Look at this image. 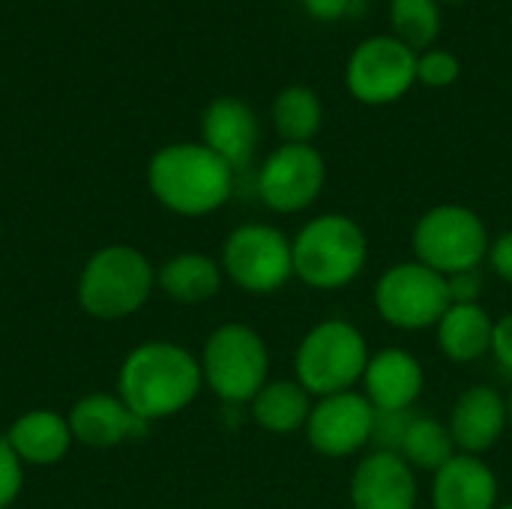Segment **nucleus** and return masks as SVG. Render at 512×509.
I'll use <instances>...</instances> for the list:
<instances>
[{"label":"nucleus","mask_w":512,"mask_h":509,"mask_svg":"<svg viewBox=\"0 0 512 509\" xmlns=\"http://www.w3.org/2000/svg\"><path fill=\"white\" fill-rule=\"evenodd\" d=\"M201 363L171 342H150L129 354L120 372V399L144 423L183 411L201 390Z\"/></svg>","instance_id":"obj_1"},{"label":"nucleus","mask_w":512,"mask_h":509,"mask_svg":"<svg viewBox=\"0 0 512 509\" xmlns=\"http://www.w3.org/2000/svg\"><path fill=\"white\" fill-rule=\"evenodd\" d=\"M234 174L207 144H171L150 162V189L168 210L204 216L231 198Z\"/></svg>","instance_id":"obj_2"},{"label":"nucleus","mask_w":512,"mask_h":509,"mask_svg":"<svg viewBox=\"0 0 512 509\" xmlns=\"http://www.w3.org/2000/svg\"><path fill=\"white\" fill-rule=\"evenodd\" d=\"M294 276L315 291L348 288L369 264V237L363 225L345 213H321L309 219L291 240Z\"/></svg>","instance_id":"obj_3"},{"label":"nucleus","mask_w":512,"mask_h":509,"mask_svg":"<svg viewBox=\"0 0 512 509\" xmlns=\"http://www.w3.org/2000/svg\"><path fill=\"white\" fill-rule=\"evenodd\" d=\"M369 357V342L357 324L327 318L300 339L294 351V381L312 399L345 393L363 381Z\"/></svg>","instance_id":"obj_4"},{"label":"nucleus","mask_w":512,"mask_h":509,"mask_svg":"<svg viewBox=\"0 0 512 509\" xmlns=\"http://www.w3.org/2000/svg\"><path fill=\"white\" fill-rule=\"evenodd\" d=\"M414 258L441 276L480 270L489 261L492 237L480 213L465 204H438L426 210L411 231Z\"/></svg>","instance_id":"obj_5"},{"label":"nucleus","mask_w":512,"mask_h":509,"mask_svg":"<svg viewBox=\"0 0 512 509\" xmlns=\"http://www.w3.org/2000/svg\"><path fill=\"white\" fill-rule=\"evenodd\" d=\"M201 375L222 402L246 405L270 381V351L249 324H225L204 345Z\"/></svg>","instance_id":"obj_6"},{"label":"nucleus","mask_w":512,"mask_h":509,"mask_svg":"<svg viewBox=\"0 0 512 509\" xmlns=\"http://www.w3.org/2000/svg\"><path fill=\"white\" fill-rule=\"evenodd\" d=\"M453 306L447 276L414 261L387 267L375 282V309L384 324L396 330H429L438 327L444 312Z\"/></svg>","instance_id":"obj_7"},{"label":"nucleus","mask_w":512,"mask_h":509,"mask_svg":"<svg viewBox=\"0 0 512 509\" xmlns=\"http://www.w3.org/2000/svg\"><path fill=\"white\" fill-rule=\"evenodd\" d=\"M153 288L147 258L129 246H111L90 258L81 276V303L96 318H123L135 312Z\"/></svg>","instance_id":"obj_8"},{"label":"nucleus","mask_w":512,"mask_h":509,"mask_svg":"<svg viewBox=\"0 0 512 509\" xmlns=\"http://www.w3.org/2000/svg\"><path fill=\"white\" fill-rule=\"evenodd\" d=\"M222 270L249 294H276L294 276L291 240L264 222L240 225L222 246Z\"/></svg>","instance_id":"obj_9"},{"label":"nucleus","mask_w":512,"mask_h":509,"mask_svg":"<svg viewBox=\"0 0 512 509\" xmlns=\"http://www.w3.org/2000/svg\"><path fill=\"white\" fill-rule=\"evenodd\" d=\"M345 84L363 105L399 102L417 84V51L396 36L363 39L348 57Z\"/></svg>","instance_id":"obj_10"},{"label":"nucleus","mask_w":512,"mask_h":509,"mask_svg":"<svg viewBox=\"0 0 512 509\" xmlns=\"http://www.w3.org/2000/svg\"><path fill=\"white\" fill-rule=\"evenodd\" d=\"M327 183V162L312 144L276 147L258 171V195L273 213L309 210Z\"/></svg>","instance_id":"obj_11"},{"label":"nucleus","mask_w":512,"mask_h":509,"mask_svg":"<svg viewBox=\"0 0 512 509\" xmlns=\"http://www.w3.org/2000/svg\"><path fill=\"white\" fill-rule=\"evenodd\" d=\"M375 408L363 390L321 396L306 420V441L324 459H348L372 444Z\"/></svg>","instance_id":"obj_12"},{"label":"nucleus","mask_w":512,"mask_h":509,"mask_svg":"<svg viewBox=\"0 0 512 509\" xmlns=\"http://www.w3.org/2000/svg\"><path fill=\"white\" fill-rule=\"evenodd\" d=\"M417 471L393 450L366 453L351 474L354 509H417Z\"/></svg>","instance_id":"obj_13"},{"label":"nucleus","mask_w":512,"mask_h":509,"mask_svg":"<svg viewBox=\"0 0 512 509\" xmlns=\"http://www.w3.org/2000/svg\"><path fill=\"white\" fill-rule=\"evenodd\" d=\"M453 444L459 453L468 456H483L492 447H498V441L507 435L510 429V408H507V396L498 393L489 384H474L468 387L453 411H450V423H447Z\"/></svg>","instance_id":"obj_14"},{"label":"nucleus","mask_w":512,"mask_h":509,"mask_svg":"<svg viewBox=\"0 0 512 509\" xmlns=\"http://www.w3.org/2000/svg\"><path fill=\"white\" fill-rule=\"evenodd\" d=\"M360 384L375 411H414L426 387V372L411 351L384 348L369 357Z\"/></svg>","instance_id":"obj_15"},{"label":"nucleus","mask_w":512,"mask_h":509,"mask_svg":"<svg viewBox=\"0 0 512 509\" xmlns=\"http://www.w3.org/2000/svg\"><path fill=\"white\" fill-rule=\"evenodd\" d=\"M432 509H498V474L483 456L456 453L432 474Z\"/></svg>","instance_id":"obj_16"},{"label":"nucleus","mask_w":512,"mask_h":509,"mask_svg":"<svg viewBox=\"0 0 512 509\" xmlns=\"http://www.w3.org/2000/svg\"><path fill=\"white\" fill-rule=\"evenodd\" d=\"M201 132H204V144L216 156H222L234 171L252 162L258 150V138H261L255 111L243 99H234V96H222L207 105Z\"/></svg>","instance_id":"obj_17"},{"label":"nucleus","mask_w":512,"mask_h":509,"mask_svg":"<svg viewBox=\"0 0 512 509\" xmlns=\"http://www.w3.org/2000/svg\"><path fill=\"white\" fill-rule=\"evenodd\" d=\"M495 318L483 303H453L435 327L438 351L450 363H477L492 354Z\"/></svg>","instance_id":"obj_18"},{"label":"nucleus","mask_w":512,"mask_h":509,"mask_svg":"<svg viewBox=\"0 0 512 509\" xmlns=\"http://www.w3.org/2000/svg\"><path fill=\"white\" fill-rule=\"evenodd\" d=\"M150 423L138 420L123 399L117 402L114 396H87L84 402L75 405L69 417V429L78 441L87 447H114L126 438L144 435Z\"/></svg>","instance_id":"obj_19"},{"label":"nucleus","mask_w":512,"mask_h":509,"mask_svg":"<svg viewBox=\"0 0 512 509\" xmlns=\"http://www.w3.org/2000/svg\"><path fill=\"white\" fill-rule=\"evenodd\" d=\"M69 438H72V429L60 414L30 411L9 429L6 444L12 447L18 459L30 465H54L69 450Z\"/></svg>","instance_id":"obj_20"},{"label":"nucleus","mask_w":512,"mask_h":509,"mask_svg":"<svg viewBox=\"0 0 512 509\" xmlns=\"http://www.w3.org/2000/svg\"><path fill=\"white\" fill-rule=\"evenodd\" d=\"M312 396L288 378L267 381L261 393L252 399V417L261 429L273 435H294L306 429V420L312 414Z\"/></svg>","instance_id":"obj_21"},{"label":"nucleus","mask_w":512,"mask_h":509,"mask_svg":"<svg viewBox=\"0 0 512 509\" xmlns=\"http://www.w3.org/2000/svg\"><path fill=\"white\" fill-rule=\"evenodd\" d=\"M273 126L285 144H312L324 126V102L306 84H291L273 99Z\"/></svg>","instance_id":"obj_22"},{"label":"nucleus","mask_w":512,"mask_h":509,"mask_svg":"<svg viewBox=\"0 0 512 509\" xmlns=\"http://www.w3.org/2000/svg\"><path fill=\"white\" fill-rule=\"evenodd\" d=\"M456 444H453V435L450 429L435 420V417H426V414H414L408 429H405V438L399 444V456L414 468V471H441L453 456H456Z\"/></svg>","instance_id":"obj_23"},{"label":"nucleus","mask_w":512,"mask_h":509,"mask_svg":"<svg viewBox=\"0 0 512 509\" xmlns=\"http://www.w3.org/2000/svg\"><path fill=\"white\" fill-rule=\"evenodd\" d=\"M159 282H162V288L174 300H180V303H201V300H210L219 291L222 267L213 258H207V255L186 252V255L171 258L162 267Z\"/></svg>","instance_id":"obj_24"},{"label":"nucleus","mask_w":512,"mask_h":509,"mask_svg":"<svg viewBox=\"0 0 512 509\" xmlns=\"http://www.w3.org/2000/svg\"><path fill=\"white\" fill-rule=\"evenodd\" d=\"M393 36L414 51L432 48L441 33V3L438 0H390Z\"/></svg>","instance_id":"obj_25"},{"label":"nucleus","mask_w":512,"mask_h":509,"mask_svg":"<svg viewBox=\"0 0 512 509\" xmlns=\"http://www.w3.org/2000/svg\"><path fill=\"white\" fill-rule=\"evenodd\" d=\"M462 75V63L447 48H426L417 54V81L426 87H450Z\"/></svg>","instance_id":"obj_26"},{"label":"nucleus","mask_w":512,"mask_h":509,"mask_svg":"<svg viewBox=\"0 0 512 509\" xmlns=\"http://www.w3.org/2000/svg\"><path fill=\"white\" fill-rule=\"evenodd\" d=\"M417 411H375V429H372V444L378 450H393L399 453V444L405 438V429Z\"/></svg>","instance_id":"obj_27"},{"label":"nucleus","mask_w":512,"mask_h":509,"mask_svg":"<svg viewBox=\"0 0 512 509\" xmlns=\"http://www.w3.org/2000/svg\"><path fill=\"white\" fill-rule=\"evenodd\" d=\"M21 489V459L6 441H0V509L9 507Z\"/></svg>","instance_id":"obj_28"},{"label":"nucleus","mask_w":512,"mask_h":509,"mask_svg":"<svg viewBox=\"0 0 512 509\" xmlns=\"http://www.w3.org/2000/svg\"><path fill=\"white\" fill-rule=\"evenodd\" d=\"M447 285H450V300L453 303H480V294H483V276H480V270H468V273L447 276Z\"/></svg>","instance_id":"obj_29"},{"label":"nucleus","mask_w":512,"mask_h":509,"mask_svg":"<svg viewBox=\"0 0 512 509\" xmlns=\"http://www.w3.org/2000/svg\"><path fill=\"white\" fill-rule=\"evenodd\" d=\"M492 357L498 360V366L512 375V312L501 315L495 321V339H492Z\"/></svg>","instance_id":"obj_30"},{"label":"nucleus","mask_w":512,"mask_h":509,"mask_svg":"<svg viewBox=\"0 0 512 509\" xmlns=\"http://www.w3.org/2000/svg\"><path fill=\"white\" fill-rule=\"evenodd\" d=\"M489 267L498 279H504L507 285H512V228L504 231L501 237L492 240L489 249Z\"/></svg>","instance_id":"obj_31"},{"label":"nucleus","mask_w":512,"mask_h":509,"mask_svg":"<svg viewBox=\"0 0 512 509\" xmlns=\"http://www.w3.org/2000/svg\"><path fill=\"white\" fill-rule=\"evenodd\" d=\"M303 6L318 21H339L351 9V0H303Z\"/></svg>","instance_id":"obj_32"},{"label":"nucleus","mask_w":512,"mask_h":509,"mask_svg":"<svg viewBox=\"0 0 512 509\" xmlns=\"http://www.w3.org/2000/svg\"><path fill=\"white\" fill-rule=\"evenodd\" d=\"M507 408H510V429H512V390H510V396H507Z\"/></svg>","instance_id":"obj_33"},{"label":"nucleus","mask_w":512,"mask_h":509,"mask_svg":"<svg viewBox=\"0 0 512 509\" xmlns=\"http://www.w3.org/2000/svg\"><path fill=\"white\" fill-rule=\"evenodd\" d=\"M498 509H512V501L510 504H498Z\"/></svg>","instance_id":"obj_34"},{"label":"nucleus","mask_w":512,"mask_h":509,"mask_svg":"<svg viewBox=\"0 0 512 509\" xmlns=\"http://www.w3.org/2000/svg\"><path fill=\"white\" fill-rule=\"evenodd\" d=\"M441 3V0H438ZM444 3H465V0H444Z\"/></svg>","instance_id":"obj_35"}]
</instances>
